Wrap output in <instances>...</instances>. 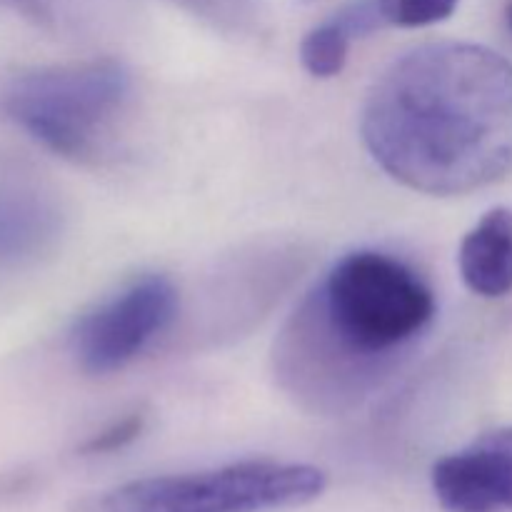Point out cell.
I'll return each instance as SVG.
<instances>
[{"label": "cell", "mask_w": 512, "mask_h": 512, "mask_svg": "<svg viewBox=\"0 0 512 512\" xmlns=\"http://www.w3.org/2000/svg\"><path fill=\"white\" fill-rule=\"evenodd\" d=\"M63 215L53 198L28 185L0 183V270L28 265L60 238Z\"/></svg>", "instance_id": "obj_7"}, {"label": "cell", "mask_w": 512, "mask_h": 512, "mask_svg": "<svg viewBox=\"0 0 512 512\" xmlns=\"http://www.w3.org/2000/svg\"><path fill=\"white\" fill-rule=\"evenodd\" d=\"M505 23H508V30L512 33V0H508V5H505Z\"/></svg>", "instance_id": "obj_12"}, {"label": "cell", "mask_w": 512, "mask_h": 512, "mask_svg": "<svg viewBox=\"0 0 512 512\" xmlns=\"http://www.w3.org/2000/svg\"><path fill=\"white\" fill-rule=\"evenodd\" d=\"M460 275L475 295L503 298L512 290V210L493 208L460 243Z\"/></svg>", "instance_id": "obj_8"}, {"label": "cell", "mask_w": 512, "mask_h": 512, "mask_svg": "<svg viewBox=\"0 0 512 512\" xmlns=\"http://www.w3.org/2000/svg\"><path fill=\"white\" fill-rule=\"evenodd\" d=\"M348 50L350 33L338 20H330L305 35L300 43V60H303V68L315 78H335L343 73L348 63Z\"/></svg>", "instance_id": "obj_9"}, {"label": "cell", "mask_w": 512, "mask_h": 512, "mask_svg": "<svg viewBox=\"0 0 512 512\" xmlns=\"http://www.w3.org/2000/svg\"><path fill=\"white\" fill-rule=\"evenodd\" d=\"M325 485L328 478L313 465L245 460L133 480L75 500L70 512H273L313 503Z\"/></svg>", "instance_id": "obj_4"}, {"label": "cell", "mask_w": 512, "mask_h": 512, "mask_svg": "<svg viewBox=\"0 0 512 512\" xmlns=\"http://www.w3.org/2000/svg\"><path fill=\"white\" fill-rule=\"evenodd\" d=\"M435 318L410 265L378 250L340 258L275 340L280 385L313 413H348L388 378Z\"/></svg>", "instance_id": "obj_2"}, {"label": "cell", "mask_w": 512, "mask_h": 512, "mask_svg": "<svg viewBox=\"0 0 512 512\" xmlns=\"http://www.w3.org/2000/svg\"><path fill=\"white\" fill-rule=\"evenodd\" d=\"M178 290L165 275H143L78 320L73 355L88 375H110L133 363L178 315Z\"/></svg>", "instance_id": "obj_5"}, {"label": "cell", "mask_w": 512, "mask_h": 512, "mask_svg": "<svg viewBox=\"0 0 512 512\" xmlns=\"http://www.w3.org/2000/svg\"><path fill=\"white\" fill-rule=\"evenodd\" d=\"M133 90L118 60L50 65L18 75L0 95L3 113L20 130L70 160H95Z\"/></svg>", "instance_id": "obj_3"}, {"label": "cell", "mask_w": 512, "mask_h": 512, "mask_svg": "<svg viewBox=\"0 0 512 512\" xmlns=\"http://www.w3.org/2000/svg\"><path fill=\"white\" fill-rule=\"evenodd\" d=\"M385 20L403 28H425L450 18L460 0H378Z\"/></svg>", "instance_id": "obj_10"}, {"label": "cell", "mask_w": 512, "mask_h": 512, "mask_svg": "<svg viewBox=\"0 0 512 512\" xmlns=\"http://www.w3.org/2000/svg\"><path fill=\"white\" fill-rule=\"evenodd\" d=\"M360 133L405 188L465 195L512 173V63L478 43H428L370 88Z\"/></svg>", "instance_id": "obj_1"}, {"label": "cell", "mask_w": 512, "mask_h": 512, "mask_svg": "<svg viewBox=\"0 0 512 512\" xmlns=\"http://www.w3.org/2000/svg\"><path fill=\"white\" fill-rule=\"evenodd\" d=\"M145 428V415L143 413H130L125 418H120L118 423H113L110 428H105L103 433L93 435L88 443L83 445L85 455H105L115 453V450L125 448L128 443H133Z\"/></svg>", "instance_id": "obj_11"}, {"label": "cell", "mask_w": 512, "mask_h": 512, "mask_svg": "<svg viewBox=\"0 0 512 512\" xmlns=\"http://www.w3.org/2000/svg\"><path fill=\"white\" fill-rule=\"evenodd\" d=\"M430 483L445 512H512V428L490 430L440 458Z\"/></svg>", "instance_id": "obj_6"}]
</instances>
